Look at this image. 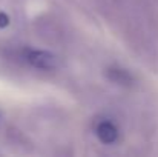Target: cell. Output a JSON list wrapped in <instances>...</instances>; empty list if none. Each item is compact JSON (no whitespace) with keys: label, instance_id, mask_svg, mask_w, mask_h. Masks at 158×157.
<instances>
[{"label":"cell","instance_id":"obj_1","mask_svg":"<svg viewBox=\"0 0 158 157\" xmlns=\"http://www.w3.org/2000/svg\"><path fill=\"white\" fill-rule=\"evenodd\" d=\"M26 60L39 68V69H46V71H51V69H55L58 62H57V57L52 55L51 52L46 51H28L26 52Z\"/></svg>","mask_w":158,"mask_h":157},{"label":"cell","instance_id":"obj_2","mask_svg":"<svg viewBox=\"0 0 158 157\" xmlns=\"http://www.w3.org/2000/svg\"><path fill=\"white\" fill-rule=\"evenodd\" d=\"M97 137L103 143H114L118 137V129L112 122H100L97 126Z\"/></svg>","mask_w":158,"mask_h":157},{"label":"cell","instance_id":"obj_3","mask_svg":"<svg viewBox=\"0 0 158 157\" xmlns=\"http://www.w3.org/2000/svg\"><path fill=\"white\" fill-rule=\"evenodd\" d=\"M109 77L114 80V82H117V83H127V82H131L132 79H131V76L127 74V72H124L123 69H109Z\"/></svg>","mask_w":158,"mask_h":157},{"label":"cell","instance_id":"obj_4","mask_svg":"<svg viewBox=\"0 0 158 157\" xmlns=\"http://www.w3.org/2000/svg\"><path fill=\"white\" fill-rule=\"evenodd\" d=\"M8 22H9L8 15H6V14H0V26H6Z\"/></svg>","mask_w":158,"mask_h":157}]
</instances>
